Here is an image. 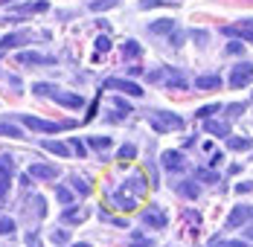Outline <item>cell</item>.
Listing matches in <instances>:
<instances>
[{
  "mask_svg": "<svg viewBox=\"0 0 253 247\" xmlns=\"http://www.w3.org/2000/svg\"><path fill=\"white\" fill-rule=\"evenodd\" d=\"M0 134H3V137H12V140H21V137H24L18 125H9V123H0Z\"/></svg>",
  "mask_w": 253,
  "mask_h": 247,
  "instance_id": "44dd1931",
  "label": "cell"
},
{
  "mask_svg": "<svg viewBox=\"0 0 253 247\" xmlns=\"http://www.w3.org/2000/svg\"><path fill=\"white\" fill-rule=\"evenodd\" d=\"M224 35H236L242 41H253V18H248V21H242L236 26H224Z\"/></svg>",
  "mask_w": 253,
  "mask_h": 247,
  "instance_id": "30bf717a",
  "label": "cell"
},
{
  "mask_svg": "<svg viewBox=\"0 0 253 247\" xmlns=\"http://www.w3.org/2000/svg\"><path fill=\"white\" fill-rule=\"evenodd\" d=\"M114 201H117V204H120L123 209H134V206H137V198H131V195L126 192V189H120V192H114Z\"/></svg>",
  "mask_w": 253,
  "mask_h": 247,
  "instance_id": "ac0fdd59",
  "label": "cell"
},
{
  "mask_svg": "<svg viewBox=\"0 0 253 247\" xmlns=\"http://www.w3.org/2000/svg\"><path fill=\"white\" fill-rule=\"evenodd\" d=\"M143 224H149L154 230H163L166 227V212L160 206H149V209H143Z\"/></svg>",
  "mask_w": 253,
  "mask_h": 247,
  "instance_id": "9c48e42d",
  "label": "cell"
},
{
  "mask_svg": "<svg viewBox=\"0 0 253 247\" xmlns=\"http://www.w3.org/2000/svg\"><path fill=\"white\" fill-rule=\"evenodd\" d=\"M12 169H15V160L6 154V157L0 160V174H12Z\"/></svg>",
  "mask_w": 253,
  "mask_h": 247,
  "instance_id": "4dcf8cb0",
  "label": "cell"
},
{
  "mask_svg": "<svg viewBox=\"0 0 253 247\" xmlns=\"http://www.w3.org/2000/svg\"><path fill=\"white\" fill-rule=\"evenodd\" d=\"M61 218H64V224H79V221H84V212H70V209H67V212H64V215H61Z\"/></svg>",
  "mask_w": 253,
  "mask_h": 247,
  "instance_id": "d6a6232c",
  "label": "cell"
},
{
  "mask_svg": "<svg viewBox=\"0 0 253 247\" xmlns=\"http://www.w3.org/2000/svg\"><path fill=\"white\" fill-rule=\"evenodd\" d=\"M149 123L154 125V131H180L183 128V120L180 117H175V114H169V111H154V114H149Z\"/></svg>",
  "mask_w": 253,
  "mask_h": 247,
  "instance_id": "7a4b0ae2",
  "label": "cell"
},
{
  "mask_svg": "<svg viewBox=\"0 0 253 247\" xmlns=\"http://www.w3.org/2000/svg\"><path fill=\"white\" fill-rule=\"evenodd\" d=\"M73 186L79 189V195H90V186H87L82 177H73Z\"/></svg>",
  "mask_w": 253,
  "mask_h": 247,
  "instance_id": "e575fe53",
  "label": "cell"
},
{
  "mask_svg": "<svg viewBox=\"0 0 253 247\" xmlns=\"http://www.w3.org/2000/svg\"><path fill=\"white\" fill-rule=\"evenodd\" d=\"M114 105H117V111H120V117H126V114H131V105H128L126 99H114Z\"/></svg>",
  "mask_w": 253,
  "mask_h": 247,
  "instance_id": "836d02e7",
  "label": "cell"
},
{
  "mask_svg": "<svg viewBox=\"0 0 253 247\" xmlns=\"http://www.w3.org/2000/svg\"><path fill=\"white\" fill-rule=\"evenodd\" d=\"M204 128L210 131V134H215V137H230V125L224 120H207Z\"/></svg>",
  "mask_w": 253,
  "mask_h": 247,
  "instance_id": "5bb4252c",
  "label": "cell"
},
{
  "mask_svg": "<svg viewBox=\"0 0 253 247\" xmlns=\"http://www.w3.org/2000/svg\"><path fill=\"white\" fill-rule=\"evenodd\" d=\"M227 52H230V55H242V52H245V44L233 41V44H227Z\"/></svg>",
  "mask_w": 253,
  "mask_h": 247,
  "instance_id": "d590c367",
  "label": "cell"
},
{
  "mask_svg": "<svg viewBox=\"0 0 253 247\" xmlns=\"http://www.w3.org/2000/svg\"><path fill=\"white\" fill-rule=\"evenodd\" d=\"M221 247H248L245 242H227V245H221Z\"/></svg>",
  "mask_w": 253,
  "mask_h": 247,
  "instance_id": "7bdbcfd3",
  "label": "cell"
},
{
  "mask_svg": "<svg viewBox=\"0 0 253 247\" xmlns=\"http://www.w3.org/2000/svg\"><path fill=\"white\" fill-rule=\"evenodd\" d=\"M131 247H154V245L149 242V239H143L140 233H134V245H131Z\"/></svg>",
  "mask_w": 253,
  "mask_h": 247,
  "instance_id": "8d00e7d4",
  "label": "cell"
},
{
  "mask_svg": "<svg viewBox=\"0 0 253 247\" xmlns=\"http://www.w3.org/2000/svg\"><path fill=\"white\" fill-rule=\"evenodd\" d=\"M180 195H189V198H198V186H180Z\"/></svg>",
  "mask_w": 253,
  "mask_h": 247,
  "instance_id": "74e56055",
  "label": "cell"
},
{
  "mask_svg": "<svg viewBox=\"0 0 253 247\" xmlns=\"http://www.w3.org/2000/svg\"><path fill=\"white\" fill-rule=\"evenodd\" d=\"M227 146L233 148V151H248V148H253V140H239V137H227Z\"/></svg>",
  "mask_w": 253,
  "mask_h": 247,
  "instance_id": "ffe728a7",
  "label": "cell"
},
{
  "mask_svg": "<svg viewBox=\"0 0 253 247\" xmlns=\"http://www.w3.org/2000/svg\"><path fill=\"white\" fill-rule=\"evenodd\" d=\"M248 239H253V230H248Z\"/></svg>",
  "mask_w": 253,
  "mask_h": 247,
  "instance_id": "f6af8a7d",
  "label": "cell"
},
{
  "mask_svg": "<svg viewBox=\"0 0 253 247\" xmlns=\"http://www.w3.org/2000/svg\"><path fill=\"white\" fill-rule=\"evenodd\" d=\"M29 177L52 180V177H58V169H55V166H47V163H35V166H29Z\"/></svg>",
  "mask_w": 253,
  "mask_h": 247,
  "instance_id": "7c38bea8",
  "label": "cell"
},
{
  "mask_svg": "<svg viewBox=\"0 0 253 247\" xmlns=\"http://www.w3.org/2000/svg\"><path fill=\"white\" fill-rule=\"evenodd\" d=\"M195 87H198V90H218V87H221V79H218L215 73L212 76H201V79L195 82Z\"/></svg>",
  "mask_w": 253,
  "mask_h": 247,
  "instance_id": "9a60e30c",
  "label": "cell"
},
{
  "mask_svg": "<svg viewBox=\"0 0 253 247\" xmlns=\"http://www.w3.org/2000/svg\"><path fill=\"white\" fill-rule=\"evenodd\" d=\"M15 233V221L9 215H0V236H12Z\"/></svg>",
  "mask_w": 253,
  "mask_h": 247,
  "instance_id": "484cf974",
  "label": "cell"
},
{
  "mask_svg": "<svg viewBox=\"0 0 253 247\" xmlns=\"http://www.w3.org/2000/svg\"><path fill=\"white\" fill-rule=\"evenodd\" d=\"M38 96H50L55 99L58 105H64V108H82L84 105V99L79 96V93H67V90H58L55 84H47V82H38L35 87H32Z\"/></svg>",
  "mask_w": 253,
  "mask_h": 247,
  "instance_id": "6da1fadb",
  "label": "cell"
},
{
  "mask_svg": "<svg viewBox=\"0 0 253 247\" xmlns=\"http://www.w3.org/2000/svg\"><path fill=\"white\" fill-rule=\"evenodd\" d=\"M253 82V64H239V67H233V73H230V84L239 90V87H248Z\"/></svg>",
  "mask_w": 253,
  "mask_h": 247,
  "instance_id": "5b68a950",
  "label": "cell"
},
{
  "mask_svg": "<svg viewBox=\"0 0 253 247\" xmlns=\"http://www.w3.org/2000/svg\"><path fill=\"white\" fill-rule=\"evenodd\" d=\"M120 0H90V9L93 12H105V9H114Z\"/></svg>",
  "mask_w": 253,
  "mask_h": 247,
  "instance_id": "cb8c5ba5",
  "label": "cell"
},
{
  "mask_svg": "<svg viewBox=\"0 0 253 247\" xmlns=\"http://www.w3.org/2000/svg\"><path fill=\"white\" fill-rule=\"evenodd\" d=\"M218 108H221L218 102H212V105H204L201 111H198V117H201V120H212V114H215Z\"/></svg>",
  "mask_w": 253,
  "mask_h": 247,
  "instance_id": "f1b7e54d",
  "label": "cell"
},
{
  "mask_svg": "<svg viewBox=\"0 0 253 247\" xmlns=\"http://www.w3.org/2000/svg\"><path fill=\"white\" fill-rule=\"evenodd\" d=\"M198 180H204V183H218V174L212 172V169H198Z\"/></svg>",
  "mask_w": 253,
  "mask_h": 247,
  "instance_id": "4316f807",
  "label": "cell"
},
{
  "mask_svg": "<svg viewBox=\"0 0 253 247\" xmlns=\"http://www.w3.org/2000/svg\"><path fill=\"white\" fill-rule=\"evenodd\" d=\"M55 195H58L61 204H73V192H70V189H64V186H58V189H55Z\"/></svg>",
  "mask_w": 253,
  "mask_h": 247,
  "instance_id": "1f68e13d",
  "label": "cell"
},
{
  "mask_svg": "<svg viewBox=\"0 0 253 247\" xmlns=\"http://www.w3.org/2000/svg\"><path fill=\"white\" fill-rule=\"evenodd\" d=\"M105 87L120 90V93H128V96H143V87H140L137 82H131V79H108Z\"/></svg>",
  "mask_w": 253,
  "mask_h": 247,
  "instance_id": "8992f818",
  "label": "cell"
},
{
  "mask_svg": "<svg viewBox=\"0 0 253 247\" xmlns=\"http://www.w3.org/2000/svg\"><path fill=\"white\" fill-rule=\"evenodd\" d=\"M242 111H245V105H242V102H239V105H230V114H242Z\"/></svg>",
  "mask_w": 253,
  "mask_h": 247,
  "instance_id": "60d3db41",
  "label": "cell"
},
{
  "mask_svg": "<svg viewBox=\"0 0 253 247\" xmlns=\"http://www.w3.org/2000/svg\"><path fill=\"white\" fill-rule=\"evenodd\" d=\"M236 189H239V192H251V189H253V183H239Z\"/></svg>",
  "mask_w": 253,
  "mask_h": 247,
  "instance_id": "b9f144b4",
  "label": "cell"
},
{
  "mask_svg": "<svg viewBox=\"0 0 253 247\" xmlns=\"http://www.w3.org/2000/svg\"><path fill=\"white\" fill-rule=\"evenodd\" d=\"M108 49H111V38H108V35H99V38H96V55H105Z\"/></svg>",
  "mask_w": 253,
  "mask_h": 247,
  "instance_id": "f546056e",
  "label": "cell"
},
{
  "mask_svg": "<svg viewBox=\"0 0 253 247\" xmlns=\"http://www.w3.org/2000/svg\"><path fill=\"white\" fill-rule=\"evenodd\" d=\"M149 29H152L154 35H169V32L175 29V21H157V24H152Z\"/></svg>",
  "mask_w": 253,
  "mask_h": 247,
  "instance_id": "d6986e66",
  "label": "cell"
},
{
  "mask_svg": "<svg viewBox=\"0 0 253 247\" xmlns=\"http://www.w3.org/2000/svg\"><path fill=\"white\" fill-rule=\"evenodd\" d=\"M24 41H26L24 32H15V35H3V38H0V49H15V47H21Z\"/></svg>",
  "mask_w": 253,
  "mask_h": 247,
  "instance_id": "2e32d148",
  "label": "cell"
},
{
  "mask_svg": "<svg viewBox=\"0 0 253 247\" xmlns=\"http://www.w3.org/2000/svg\"><path fill=\"white\" fill-rule=\"evenodd\" d=\"M70 151H76L79 157H84V146H82V143H76V140H73V146H70Z\"/></svg>",
  "mask_w": 253,
  "mask_h": 247,
  "instance_id": "ab89813d",
  "label": "cell"
},
{
  "mask_svg": "<svg viewBox=\"0 0 253 247\" xmlns=\"http://www.w3.org/2000/svg\"><path fill=\"white\" fill-rule=\"evenodd\" d=\"M183 41H186V32H175V35H172V47H180Z\"/></svg>",
  "mask_w": 253,
  "mask_h": 247,
  "instance_id": "f35d334b",
  "label": "cell"
},
{
  "mask_svg": "<svg viewBox=\"0 0 253 247\" xmlns=\"http://www.w3.org/2000/svg\"><path fill=\"white\" fill-rule=\"evenodd\" d=\"M18 61H21V64H55L52 55H41V52H21Z\"/></svg>",
  "mask_w": 253,
  "mask_h": 247,
  "instance_id": "4fadbf2b",
  "label": "cell"
},
{
  "mask_svg": "<svg viewBox=\"0 0 253 247\" xmlns=\"http://www.w3.org/2000/svg\"><path fill=\"white\" fill-rule=\"evenodd\" d=\"M149 82H166V87H175V90H186V79L177 73L175 67H163L160 73H149Z\"/></svg>",
  "mask_w": 253,
  "mask_h": 247,
  "instance_id": "277c9868",
  "label": "cell"
},
{
  "mask_svg": "<svg viewBox=\"0 0 253 247\" xmlns=\"http://www.w3.org/2000/svg\"><path fill=\"white\" fill-rule=\"evenodd\" d=\"M160 163H163V169H166V172H183V169H186V160H183V154H180V151H163Z\"/></svg>",
  "mask_w": 253,
  "mask_h": 247,
  "instance_id": "52a82bcc",
  "label": "cell"
},
{
  "mask_svg": "<svg viewBox=\"0 0 253 247\" xmlns=\"http://www.w3.org/2000/svg\"><path fill=\"white\" fill-rule=\"evenodd\" d=\"M123 189H126L131 198L143 195V192H146V177H143V172H134V174H131V177H128V183L123 186Z\"/></svg>",
  "mask_w": 253,
  "mask_h": 247,
  "instance_id": "8fae6325",
  "label": "cell"
},
{
  "mask_svg": "<svg viewBox=\"0 0 253 247\" xmlns=\"http://www.w3.org/2000/svg\"><path fill=\"white\" fill-rule=\"evenodd\" d=\"M140 52H143V47H140L137 41H126V44H123V55H126V58H137Z\"/></svg>",
  "mask_w": 253,
  "mask_h": 247,
  "instance_id": "7402d4cb",
  "label": "cell"
},
{
  "mask_svg": "<svg viewBox=\"0 0 253 247\" xmlns=\"http://www.w3.org/2000/svg\"><path fill=\"white\" fill-rule=\"evenodd\" d=\"M41 146L47 148V151H52V154H58V157H67V154H70V146H64V143H58V140H44Z\"/></svg>",
  "mask_w": 253,
  "mask_h": 247,
  "instance_id": "e0dca14e",
  "label": "cell"
},
{
  "mask_svg": "<svg viewBox=\"0 0 253 247\" xmlns=\"http://www.w3.org/2000/svg\"><path fill=\"white\" fill-rule=\"evenodd\" d=\"M253 218V206H236L233 212L227 215V230H239L245 221Z\"/></svg>",
  "mask_w": 253,
  "mask_h": 247,
  "instance_id": "ba28073f",
  "label": "cell"
},
{
  "mask_svg": "<svg viewBox=\"0 0 253 247\" xmlns=\"http://www.w3.org/2000/svg\"><path fill=\"white\" fill-rule=\"evenodd\" d=\"M21 123L32 131H41V134H58L64 128H70L67 123H50V120H38V117H29V114H21Z\"/></svg>",
  "mask_w": 253,
  "mask_h": 247,
  "instance_id": "3957f363",
  "label": "cell"
},
{
  "mask_svg": "<svg viewBox=\"0 0 253 247\" xmlns=\"http://www.w3.org/2000/svg\"><path fill=\"white\" fill-rule=\"evenodd\" d=\"M9 186H12V174H0V201H6Z\"/></svg>",
  "mask_w": 253,
  "mask_h": 247,
  "instance_id": "83f0119b",
  "label": "cell"
},
{
  "mask_svg": "<svg viewBox=\"0 0 253 247\" xmlns=\"http://www.w3.org/2000/svg\"><path fill=\"white\" fill-rule=\"evenodd\" d=\"M87 146L96 148V151H105V148L111 146V140L108 137H87Z\"/></svg>",
  "mask_w": 253,
  "mask_h": 247,
  "instance_id": "d4e9b609",
  "label": "cell"
},
{
  "mask_svg": "<svg viewBox=\"0 0 253 247\" xmlns=\"http://www.w3.org/2000/svg\"><path fill=\"white\" fill-rule=\"evenodd\" d=\"M134 154H137V148H134L131 143H128V146H123V148H120L117 160H120V163H128V160H134Z\"/></svg>",
  "mask_w": 253,
  "mask_h": 247,
  "instance_id": "603a6c76",
  "label": "cell"
},
{
  "mask_svg": "<svg viewBox=\"0 0 253 247\" xmlns=\"http://www.w3.org/2000/svg\"><path fill=\"white\" fill-rule=\"evenodd\" d=\"M73 247H90V245H84V242H82V245H73Z\"/></svg>",
  "mask_w": 253,
  "mask_h": 247,
  "instance_id": "ee69618b",
  "label": "cell"
}]
</instances>
